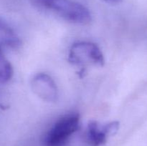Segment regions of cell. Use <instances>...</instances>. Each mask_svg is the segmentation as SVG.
<instances>
[{"mask_svg": "<svg viewBox=\"0 0 147 146\" xmlns=\"http://www.w3.org/2000/svg\"><path fill=\"white\" fill-rule=\"evenodd\" d=\"M33 92L42 100L55 102L58 97V90L53 79L46 73H38L31 80Z\"/></svg>", "mask_w": 147, "mask_h": 146, "instance_id": "5", "label": "cell"}, {"mask_svg": "<svg viewBox=\"0 0 147 146\" xmlns=\"http://www.w3.org/2000/svg\"><path fill=\"white\" fill-rule=\"evenodd\" d=\"M68 61L73 65L81 67L83 72L89 66L103 67L105 58L98 46L91 42H78L71 46Z\"/></svg>", "mask_w": 147, "mask_h": 146, "instance_id": "3", "label": "cell"}, {"mask_svg": "<svg viewBox=\"0 0 147 146\" xmlns=\"http://www.w3.org/2000/svg\"><path fill=\"white\" fill-rule=\"evenodd\" d=\"M80 127V115L71 113L56 120L43 137L45 146H65Z\"/></svg>", "mask_w": 147, "mask_h": 146, "instance_id": "2", "label": "cell"}, {"mask_svg": "<svg viewBox=\"0 0 147 146\" xmlns=\"http://www.w3.org/2000/svg\"><path fill=\"white\" fill-rule=\"evenodd\" d=\"M103 1H106L108 3H110V4H119V3L121 2L122 0H103Z\"/></svg>", "mask_w": 147, "mask_h": 146, "instance_id": "8", "label": "cell"}, {"mask_svg": "<svg viewBox=\"0 0 147 146\" xmlns=\"http://www.w3.org/2000/svg\"><path fill=\"white\" fill-rule=\"evenodd\" d=\"M12 76V66L9 61L6 58L0 48V84L8 82Z\"/></svg>", "mask_w": 147, "mask_h": 146, "instance_id": "7", "label": "cell"}, {"mask_svg": "<svg viewBox=\"0 0 147 146\" xmlns=\"http://www.w3.org/2000/svg\"><path fill=\"white\" fill-rule=\"evenodd\" d=\"M35 5L48 9L69 22L86 24L91 21L88 9L72 0H32Z\"/></svg>", "mask_w": 147, "mask_h": 146, "instance_id": "1", "label": "cell"}, {"mask_svg": "<svg viewBox=\"0 0 147 146\" xmlns=\"http://www.w3.org/2000/svg\"><path fill=\"white\" fill-rule=\"evenodd\" d=\"M119 128V122L113 121L102 125L97 121L91 120L85 133V140L90 146H101L107 142L109 137L117 133Z\"/></svg>", "mask_w": 147, "mask_h": 146, "instance_id": "4", "label": "cell"}, {"mask_svg": "<svg viewBox=\"0 0 147 146\" xmlns=\"http://www.w3.org/2000/svg\"><path fill=\"white\" fill-rule=\"evenodd\" d=\"M21 45V41L15 31L0 19V48L17 49Z\"/></svg>", "mask_w": 147, "mask_h": 146, "instance_id": "6", "label": "cell"}]
</instances>
